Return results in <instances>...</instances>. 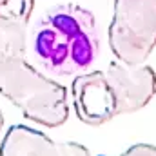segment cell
<instances>
[{"label": "cell", "mask_w": 156, "mask_h": 156, "mask_svg": "<svg viewBox=\"0 0 156 156\" xmlns=\"http://www.w3.org/2000/svg\"><path fill=\"white\" fill-rule=\"evenodd\" d=\"M33 53L55 76H76L91 69L100 53L94 15L78 4L49 9L33 31Z\"/></svg>", "instance_id": "6da1fadb"}, {"label": "cell", "mask_w": 156, "mask_h": 156, "mask_svg": "<svg viewBox=\"0 0 156 156\" xmlns=\"http://www.w3.org/2000/svg\"><path fill=\"white\" fill-rule=\"evenodd\" d=\"M0 96L18 107L24 118L49 129L69 118L67 89L27 64L26 56L0 60Z\"/></svg>", "instance_id": "7a4b0ae2"}, {"label": "cell", "mask_w": 156, "mask_h": 156, "mask_svg": "<svg viewBox=\"0 0 156 156\" xmlns=\"http://www.w3.org/2000/svg\"><path fill=\"white\" fill-rule=\"evenodd\" d=\"M107 37L118 62L145 64L156 47V0H115Z\"/></svg>", "instance_id": "3957f363"}, {"label": "cell", "mask_w": 156, "mask_h": 156, "mask_svg": "<svg viewBox=\"0 0 156 156\" xmlns=\"http://www.w3.org/2000/svg\"><path fill=\"white\" fill-rule=\"evenodd\" d=\"M115 94L118 115L144 109L156 94V73L147 64L113 62L104 71Z\"/></svg>", "instance_id": "277c9868"}, {"label": "cell", "mask_w": 156, "mask_h": 156, "mask_svg": "<svg viewBox=\"0 0 156 156\" xmlns=\"http://www.w3.org/2000/svg\"><path fill=\"white\" fill-rule=\"evenodd\" d=\"M71 98L78 120L85 125L98 127L118 116L115 94L104 71L76 75L71 83Z\"/></svg>", "instance_id": "5b68a950"}, {"label": "cell", "mask_w": 156, "mask_h": 156, "mask_svg": "<svg viewBox=\"0 0 156 156\" xmlns=\"http://www.w3.org/2000/svg\"><path fill=\"white\" fill-rule=\"evenodd\" d=\"M35 0H0V60L24 58Z\"/></svg>", "instance_id": "8992f818"}, {"label": "cell", "mask_w": 156, "mask_h": 156, "mask_svg": "<svg viewBox=\"0 0 156 156\" xmlns=\"http://www.w3.org/2000/svg\"><path fill=\"white\" fill-rule=\"evenodd\" d=\"M0 156H60L58 144L35 127L11 125L2 138Z\"/></svg>", "instance_id": "52a82bcc"}, {"label": "cell", "mask_w": 156, "mask_h": 156, "mask_svg": "<svg viewBox=\"0 0 156 156\" xmlns=\"http://www.w3.org/2000/svg\"><path fill=\"white\" fill-rule=\"evenodd\" d=\"M58 151L60 156H91V151L78 142H60Z\"/></svg>", "instance_id": "ba28073f"}, {"label": "cell", "mask_w": 156, "mask_h": 156, "mask_svg": "<svg viewBox=\"0 0 156 156\" xmlns=\"http://www.w3.org/2000/svg\"><path fill=\"white\" fill-rule=\"evenodd\" d=\"M120 156H156V145L153 144H134L125 149Z\"/></svg>", "instance_id": "9c48e42d"}, {"label": "cell", "mask_w": 156, "mask_h": 156, "mask_svg": "<svg viewBox=\"0 0 156 156\" xmlns=\"http://www.w3.org/2000/svg\"><path fill=\"white\" fill-rule=\"evenodd\" d=\"M2 127H4V115H2V109H0V131H2Z\"/></svg>", "instance_id": "30bf717a"}]
</instances>
